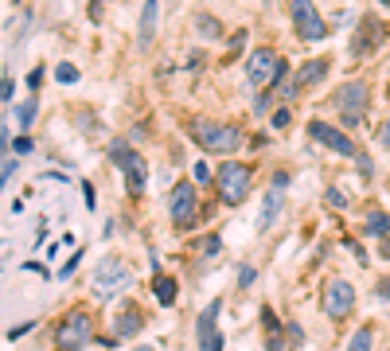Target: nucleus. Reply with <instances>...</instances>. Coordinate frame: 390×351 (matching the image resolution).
<instances>
[{
    "mask_svg": "<svg viewBox=\"0 0 390 351\" xmlns=\"http://www.w3.org/2000/svg\"><path fill=\"white\" fill-rule=\"evenodd\" d=\"M379 254H383L386 262H390V238H383V246H379Z\"/></svg>",
    "mask_w": 390,
    "mask_h": 351,
    "instance_id": "37",
    "label": "nucleus"
},
{
    "mask_svg": "<svg viewBox=\"0 0 390 351\" xmlns=\"http://www.w3.org/2000/svg\"><path fill=\"white\" fill-rule=\"evenodd\" d=\"M285 332H289V340H293V344H301V340H304V332H301V328H297V324H289V328H285Z\"/></svg>",
    "mask_w": 390,
    "mask_h": 351,
    "instance_id": "33",
    "label": "nucleus"
},
{
    "mask_svg": "<svg viewBox=\"0 0 390 351\" xmlns=\"http://www.w3.org/2000/svg\"><path fill=\"white\" fill-rule=\"evenodd\" d=\"M328 203H332V207H347V195H344L339 188H328Z\"/></svg>",
    "mask_w": 390,
    "mask_h": 351,
    "instance_id": "26",
    "label": "nucleus"
},
{
    "mask_svg": "<svg viewBox=\"0 0 390 351\" xmlns=\"http://www.w3.org/2000/svg\"><path fill=\"white\" fill-rule=\"evenodd\" d=\"M254 278H258L254 265H242V270H238V285H254Z\"/></svg>",
    "mask_w": 390,
    "mask_h": 351,
    "instance_id": "27",
    "label": "nucleus"
},
{
    "mask_svg": "<svg viewBox=\"0 0 390 351\" xmlns=\"http://www.w3.org/2000/svg\"><path fill=\"white\" fill-rule=\"evenodd\" d=\"M199 31H207V39H219V20L215 16H199Z\"/></svg>",
    "mask_w": 390,
    "mask_h": 351,
    "instance_id": "25",
    "label": "nucleus"
},
{
    "mask_svg": "<svg viewBox=\"0 0 390 351\" xmlns=\"http://www.w3.org/2000/svg\"><path fill=\"white\" fill-rule=\"evenodd\" d=\"M355 305V289L347 285V281H332V285L324 289V312L332 316V320H339V316H347Z\"/></svg>",
    "mask_w": 390,
    "mask_h": 351,
    "instance_id": "11",
    "label": "nucleus"
},
{
    "mask_svg": "<svg viewBox=\"0 0 390 351\" xmlns=\"http://www.w3.org/2000/svg\"><path fill=\"white\" fill-rule=\"evenodd\" d=\"M336 106L344 110V121L351 125H363V113H367V82H359V78H351V82H344V86L336 90Z\"/></svg>",
    "mask_w": 390,
    "mask_h": 351,
    "instance_id": "6",
    "label": "nucleus"
},
{
    "mask_svg": "<svg viewBox=\"0 0 390 351\" xmlns=\"http://www.w3.org/2000/svg\"><path fill=\"white\" fill-rule=\"evenodd\" d=\"M363 31H367V36H363V39H355V44H351V51H355V55H367L371 47H379V44H383V31H386V28L375 20V16H363Z\"/></svg>",
    "mask_w": 390,
    "mask_h": 351,
    "instance_id": "13",
    "label": "nucleus"
},
{
    "mask_svg": "<svg viewBox=\"0 0 390 351\" xmlns=\"http://www.w3.org/2000/svg\"><path fill=\"white\" fill-rule=\"evenodd\" d=\"M90 340H94V320L86 312H78V308L66 312V320L55 328V347L59 351H82Z\"/></svg>",
    "mask_w": 390,
    "mask_h": 351,
    "instance_id": "2",
    "label": "nucleus"
},
{
    "mask_svg": "<svg viewBox=\"0 0 390 351\" xmlns=\"http://www.w3.org/2000/svg\"><path fill=\"white\" fill-rule=\"evenodd\" d=\"M12 94H16L12 78H4V82H0V98H4V102H12Z\"/></svg>",
    "mask_w": 390,
    "mask_h": 351,
    "instance_id": "30",
    "label": "nucleus"
},
{
    "mask_svg": "<svg viewBox=\"0 0 390 351\" xmlns=\"http://www.w3.org/2000/svg\"><path fill=\"white\" fill-rule=\"evenodd\" d=\"M90 285H94V297H110V292H121L125 285H133V273H129L125 262H118V258H106V262L94 270Z\"/></svg>",
    "mask_w": 390,
    "mask_h": 351,
    "instance_id": "4",
    "label": "nucleus"
},
{
    "mask_svg": "<svg viewBox=\"0 0 390 351\" xmlns=\"http://www.w3.org/2000/svg\"><path fill=\"white\" fill-rule=\"evenodd\" d=\"M192 141L199 148H207V153H235L242 145V133L235 125H222V121H195Z\"/></svg>",
    "mask_w": 390,
    "mask_h": 351,
    "instance_id": "1",
    "label": "nucleus"
},
{
    "mask_svg": "<svg viewBox=\"0 0 390 351\" xmlns=\"http://www.w3.org/2000/svg\"><path fill=\"white\" fill-rule=\"evenodd\" d=\"M36 110H39V102H36V98H28V102L20 106V113H16V121H20L24 129H28V125L36 121Z\"/></svg>",
    "mask_w": 390,
    "mask_h": 351,
    "instance_id": "21",
    "label": "nucleus"
},
{
    "mask_svg": "<svg viewBox=\"0 0 390 351\" xmlns=\"http://www.w3.org/2000/svg\"><path fill=\"white\" fill-rule=\"evenodd\" d=\"M215 180H219L222 203H242L246 191H250V168H246V164H238V161H227Z\"/></svg>",
    "mask_w": 390,
    "mask_h": 351,
    "instance_id": "5",
    "label": "nucleus"
},
{
    "mask_svg": "<svg viewBox=\"0 0 390 351\" xmlns=\"http://www.w3.org/2000/svg\"><path fill=\"white\" fill-rule=\"evenodd\" d=\"M16 153H20V156H24V153H31V141H28V137H20V141H16Z\"/></svg>",
    "mask_w": 390,
    "mask_h": 351,
    "instance_id": "34",
    "label": "nucleus"
},
{
    "mask_svg": "<svg viewBox=\"0 0 390 351\" xmlns=\"http://www.w3.org/2000/svg\"><path fill=\"white\" fill-rule=\"evenodd\" d=\"M219 250H222V238H219V234H207V238H203V246H199V254L215 258V254H219Z\"/></svg>",
    "mask_w": 390,
    "mask_h": 351,
    "instance_id": "23",
    "label": "nucleus"
},
{
    "mask_svg": "<svg viewBox=\"0 0 390 351\" xmlns=\"http://www.w3.org/2000/svg\"><path fill=\"white\" fill-rule=\"evenodd\" d=\"M55 78H59V82H63V86H71V82H74V78H78V71H74V66H71V63H59V66H55Z\"/></svg>",
    "mask_w": 390,
    "mask_h": 351,
    "instance_id": "24",
    "label": "nucleus"
},
{
    "mask_svg": "<svg viewBox=\"0 0 390 351\" xmlns=\"http://www.w3.org/2000/svg\"><path fill=\"white\" fill-rule=\"evenodd\" d=\"M309 133H312V141H320V145H328L332 153H339V156H351L355 164L363 161V153H359V145H355L347 133H339V129H332V125L324 121H309Z\"/></svg>",
    "mask_w": 390,
    "mask_h": 351,
    "instance_id": "8",
    "label": "nucleus"
},
{
    "mask_svg": "<svg viewBox=\"0 0 390 351\" xmlns=\"http://www.w3.org/2000/svg\"><path fill=\"white\" fill-rule=\"evenodd\" d=\"M379 297H386V300H390V278H386V281H379Z\"/></svg>",
    "mask_w": 390,
    "mask_h": 351,
    "instance_id": "36",
    "label": "nucleus"
},
{
    "mask_svg": "<svg viewBox=\"0 0 390 351\" xmlns=\"http://www.w3.org/2000/svg\"><path fill=\"white\" fill-rule=\"evenodd\" d=\"M328 74V58H312V63H304V71H297V78H293V86L301 90V86H312L317 78H324Z\"/></svg>",
    "mask_w": 390,
    "mask_h": 351,
    "instance_id": "15",
    "label": "nucleus"
},
{
    "mask_svg": "<svg viewBox=\"0 0 390 351\" xmlns=\"http://www.w3.org/2000/svg\"><path fill=\"white\" fill-rule=\"evenodd\" d=\"M195 180H199V183H207V180H211V168H207V164H203V161H199V164H195Z\"/></svg>",
    "mask_w": 390,
    "mask_h": 351,
    "instance_id": "31",
    "label": "nucleus"
},
{
    "mask_svg": "<svg viewBox=\"0 0 390 351\" xmlns=\"http://www.w3.org/2000/svg\"><path fill=\"white\" fill-rule=\"evenodd\" d=\"M176 281L172 278H156V300H160V305H172V300H176Z\"/></svg>",
    "mask_w": 390,
    "mask_h": 351,
    "instance_id": "20",
    "label": "nucleus"
},
{
    "mask_svg": "<svg viewBox=\"0 0 390 351\" xmlns=\"http://www.w3.org/2000/svg\"><path fill=\"white\" fill-rule=\"evenodd\" d=\"M281 207H285V191H277V188H273L270 195H265V203H262V215H258V227H262V230H270L273 223H277Z\"/></svg>",
    "mask_w": 390,
    "mask_h": 351,
    "instance_id": "14",
    "label": "nucleus"
},
{
    "mask_svg": "<svg viewBox=\"0 0 390 351\" xmlns=\"http://www.w3.org/2000/svg\"><path fill=\"white\" fill-rule=\"evenodd\" d=\"M262 324L270 328V351H285V340H281V328H277V316L270 308H262Z\"/></svg>",
    "mask_w": 390,
    "mask_h": 351,
    "instance_id": "18",
    "label": "nucleus"
},
{
    "mask_svg": "<svg viewBox=\"0 0 390 351\" xmlns=\"http://www.w3.org/2000/svg\"><path fill=\"white\" fill-rule=\"evenodd\" d=\"M347 351H371V328H359L351 336V344H347Z\"/></svg>",
    "mask_w": 390,
    "mask_h": 351,
    "instance_id": "22",
    "label": "nucleus"
},
{
    "mask_svg": "<svg viewBox=\"0 0 390 351\" xmlns=\"http://www.w3.org/2000/svg\"><path fill=\"white\" fill-rule=\"evenodd\" d=\"M285 74H289V66L281 63V58L270 51V47H258V51L246 58V78H250L254 86H265V90H270L273 82L285 78Z\"/></svg>",
    "mask_w": 390,
    "mask_h": 351,
    "instance_id": "3",
    "label": "nucleus"
},
{
    "mask_svg": "<svg viewBox=\"0 0 390 351\" xmlns=\"http://www.w3.org/2000/svg\"><path fill=\"white\" fill-rule=\"evenodd\" d=\"M219 308H222V300H211L207 312L199 316V351H222V336H219V328H215Z\"/></svg>",
    "mask_w": 390,
    "mask_h": 351,
    "instance_id": "12",
    "label": "nucleus"
},
{
    "mask_svg": "<svg viewBox=\"0 0 390 351\" xmlns=\"http://www.w3.org/2000/svg\"><path fill=\"white\" fill-rule=\"evenodd\" d=\"M16 164H20V161H16V156H8V161H4V172H0V180H12V172H16Z\"/></svg>",
    "mask_w": 390,
    "mask_h": 351,
    "instance_id": "29",
    "label": "nucleus"
},
{
    "mask_svg": "<svg viewBox=\"0 0 390 351\" xmlns=\"http://www.w3.org/2000/svg\"><path fill=\"white\" fill-rule=\"evenodd\" d=\"M273 129H289V110H277V113H273Z\"/></svg>",
    "mask_w": 390,
    "mask_h": 351,
    "instance_id": "28",
    "label": "nucleus"
},
{
    "mask_svg": "<svg viewBox=\"0 0 390 351\" xmlns=\"http://www.w3.org/2000/svg\"><path fill=\"white\" fill-rule=\"evenodd\" d=\"M153 24H156V0H148L145 16H140V44H148V39H153Z\"/></svg>",
    "mask_w": 390,
    "mask_h": 351,
    "instance_id": "19",
    "label": "nucleus"
},
{
    "mask_svg": "<svg viewBox=\"0 0 390 351\" xmlns=\"http://www.w3.org/2000/svg\"><path fill=\"white\" fill-rule=\"evenodd\" d=\"M293 28H297V36L301 39H309V44H317V39H324L328 36V28H324V20H320V12H317V4H309V0H297L293 8Z\"/></svg>",
    "mask_w": 390,
    "mask_h": 351,
    "instance_id": "9",
    "label": "nucleus"
},
{
    "mask_svg": "<svg viewBox=\"0 0 390 351\" xmlns=\"http://www.w3.org/2000/svg\"><path fill=\"white\" fill-rule=\"evenodd\" d=\"M28 332H31V324H20V328L8 332V340H20V336H28Z\"/></svg>",
    "mask_w": 390,
    "mask_h": 351,
    "instance_id": "32",
    "label": "nucleus"
},
{
    "mask_svg": "<svg viewBox=\"0 0 390 351\" xmlns=\"http://www.w3.org/2000/svg\"><path fill=\"white\" fill-rule=\"evenodd\" d=\"M110 156L121 172H125V183H129V195H140L145 191V161L125 145V141H113L110 145Z\"/></svg>",
    "mask_w": 390,
    "mask_h": 351,
    "instance_id": "7",
    "label": "nucleus"
},
{
    "mask_svg": "<svg viewBox=\"0 0 390 351\" xmlns=\"http://www.w3.org/2000/svg\"><path fill=\"white\" fill-rule=\"evenodd\" d=\"M195 207H199L195 188H192V183H176V188H172V195H168L172 223H176V227H192V223H195Z\"/></svg>",
    "mask_w": 390,
    "mask_h": 351,
    "instance_id": "10",
    "label": "nucleus"
},
{
    "mask_svg": "<svg viewBox=\"0 0 390 351\" xmlns=\"http://www.w3.org/2000/svg\"><path fill=\"white\" fill-rule=\"evenodd\" d=\"M379 141H383V145L390 148V117H386V125H383V133H379Z\"/></svg>",
    "mask_w": 390,
    "mask_h": 351,
    "instance_id": "35",
    "label": "nucleus"
},
{
    "mask_svg": "<svg viewBox=\"0 0 390 351\" xmlns=\"http://www.w3.org/2000/svg\"><path fill=\"white\" fill-rule=\"evenodd\" d=\"M363 230L375 234V238H390V215L379 211V207H371V211H367V223H363Z\"/></svg>",
    "mask_w": 390,
    "mask_h": 351,
    "instance_id": "17",
    "label": "nucleus"
},
{
    "mask_svg": "<svg viewBox=\"0 0 390 351\" xmlns=\"http://www.w3.org/2000/svg\"><path fill=\"white\" fill-rule=\"evenodd\" d=\"M140 320H145V316L137 312V308H121V316H118V324H113V332H118V336H137L140 332Z\"/></svg>",
    "mask_w": 390,
    "mask_h": 351,
    "instance_id": "16",
    "label": "nucleus"
}]
</instances>
